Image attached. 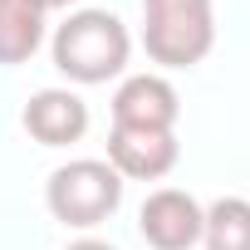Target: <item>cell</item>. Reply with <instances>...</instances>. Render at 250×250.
Instances as JSON below:
<instances>
[{
  "instance_id": "cell-1",
  "label": "cell",
  "mask_w": 250,
  "mask_h": 250,
  "mask_svg": "<svg viewBox=\"0 0 250 250\" xmlns=\"http://www.w3.org/2000/svg\"><path fill=\"white\" fill-rule=\"evenodd\" d=\"M133 35L108 10H74L54 30V69L74 83H108L128 69Z\"/></svg>"
},
{
  "instance_id": "cell-11",
  "label": "cell",
  "mask_w": 250,
  "mask_h": 250,
  "mask_svg": "<svg viewBox=\"0 0 250 250\" xmlns=\"http://www.w3.org/2000/svg\"><path fill=\"white\" fill-rule=\"evenodd\" d=\"M35 5H40V10L49 15V10H64V5H74V0H35Z\"/></svg>"
},
{
  "instance_id": "cell-3",
  "label": "cell",
  "mask_w": 250,
  "mask_h": 250,
  "mask_svg": "<svg viewBox=\"0 0 250 250\" xmlns=\"http://www.w3.org/2000/svg\"><path fill=\"white\" fill-rule=\"evenodd\" d=\"M118 201H123V177L98 157H79V162L54 167L49 187H44L49 216L74 230H93L98 221H108L118 211Z\"/></svg>"
},
{
  "instance_id": "cell-9",
  "label": "cell",
  "mask_w": 250,
  "mask_h": 250,
  "mask_svg": "<svg viewBox=\"0 0 250 250\" xmlns=\"http://www.w3.org/2000/svg\"><path fill=\"white\" fill-rule=\"evenodd\" d=\"M201 245L206 250H250V201L221 196L201 221Z\"/></svg>"
},
{
  "instance_id": "cell-5",
  "label": "cell",
  "mask_w": 250,
  "mask_h": 250,
  "mask_svg": "<svg viewBox=\"0 0 250 250\" xmlns=\"http://www.w3.org/2000/svg\"><path fill=\"white\" fill-rule=\"evenodd\" d=\"M201 221H206V211L182 187L152 191L143 201V211H138V230H143V240L152 250H191L201 240Z\"/></svg>"
},
{
  "instance_id": "cell-6",
  "label": "cell",
  "mask_w": 250,
  "mask_h": 250,
  "mask_svg": "<svg viewBox=\"0 0 250 250\" xmlns=\"http://www.w3.org/2000/svg\"><path fill=\"white\" fill-rule=\"evenodd\" d=\"M177 157H182L177 133H138V128L108 133V167L123 182H157L177 167Z\"/></svg>"
},
{
  "instance_id": "cell-8",
  "label": "cell",
  "mask_w": 250,
  "mask_h": 250,
  "mask_svg": "<svg viewBox=\"0 0 250 250\" xmlns=\"http://www.w3.org/2000/svg\"><path fill=\"white\" fill-rule=\"evenodd\" d=\"M44 44V10L35 0H0V64H25Z\"/></svg>"
},
{
  "instance_id": "cell-7",
  "label": "cell",
  "mask_w": 250,
  "mask_h": 250,
  "mask_svg": "<svg viewBox=\"0 0 250 250\" xmlns=\"http://www.w3.org/2000/svg\"><path fill=\"white\" fill-rule=\"evenodd\" d=\"M25 133L40 147H69L88 133V103L69 88H40L25 103Z\"/></svg>"
},
{
  "instance_id": "cell-4",
  "label": "cell",
  "mask_w": 250,
  "mask_h": 250,
  "mask_svg": "<svg viewBox=\"0 0 250 250\" xmlns=\"http://www.w3.org/2000/svg\"><path fill=\"white\" fill-rule=\"evenodd\" d=\"M182 98L162 74H133L113 93V128H138V133H172L177 128Z\"/></svg>"
},
{
  "instance_id": "cell-10",
  "label": "cell",
  "mask_w": 250,
  "mask_h": 250,
  "mask_svg": "<svg viewBox=\"0 0 250 250\" xmlns=\"http://www.w3.org/2000/svg\"><path fill=\"white\" fill-rule=\"evenodd\" d=\"M64 250H113L108 240H74V245H64Z\"/></svg>"
},
{
  "instance_id": "cell-2",
  "label": "cell",
  "mask_w": 250,
  "mask_h": 250,
  "mask_svg": "<svg viewBox=\"0 0 250 250\" xmlns=\"http://www.w3.org/2000/svg\"><path fill=\"white\" fill-rule=\"evenodd\" d=\"M216 44L211 0H143V49L162 69H191Z\"/></svg>"
}]
</instances>
